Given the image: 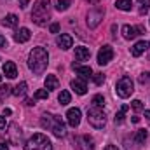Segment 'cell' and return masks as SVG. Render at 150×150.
Masks as SVG:
<instances>
[{
    "label": "cell",
    "instance_id": "25",
    "mask_svg": "<svg viewBox=\"0 0 150 150\" xmlns=\"http://www.w3.org/2000/svg\"><path fill=\"white\" fill-rule=\"evenodd\" d=\"M127 110H129V107H127V105H122V107H120V110L115 113V122H117V124L124 122V115H126Z\"/></svg>",
    "mask_w": 150,
    "mask_h": 150
},
{
    "label": "cell",
    "instance_id": "8",
    "mask_svg": "<svg viewBox=\"0 0 150 150\" xmlns=\"http://www.w3.org/2000/svg\"><path fill=\"white\" fill-rule=\"evenodd\" d=\"M103 16H105V9H101V7L91 9V11L87 12V26H89V28H96V26L101 23Z\"/></svg>",
    "mask_w": 150,
    "mask_h": 150
},
{
    "label": "cell",
    "instance_id": "47",
    "mask_svg": "<svg viewBox=\"0 0 150 150\" xmlns=\"http://www.w3.org/2000/svg\"><path fill=\"white\" fill-rule=\"evenodd\" d=\"M0 101H2V94H0Z\"/></svg>",
    "mask_w": 150,
    "mask_h": 150
},
{
    "label": "cell",
    "instance_id": "7",
    "mask_svg": "<svg viewBox=\"0 0 150 150\" xmlns=\"http://www.w3.org/2000/svg\"><path fill=\"white\" fill-rule=\"evenodd\" d=\"M75 150H94V142L89 134H79L72 138Z\"/></svg>",
    "mask_w": 150,
    "mask_h": 150
},
{
    "label": "cell",
    "instance_id": "45",
    "mask_svg": "<svg viewBox=\"0 0 150 150\" xmlns=\"http://www.w3.org/2000/svg\"><path fill=\"white\" fill-rule=\"evenodd\" d=\"M89 2H93V4H96V2H98V0H89Z\"/></svg>",
    "mask_w": 150,
    "mask_h": 150
},
{
    "label": "cell",
    "instance_id": "30",
    "mask_svg": "<svg viewBox=\"0 0 150 150\" xmlns=\"http://www.w3.org/2000/svg\"><path fill=\"white\" fill-rule=\"evenodd\" d=\"M47 96H49L47 89H38L37 93H35V100H47Z\"/></svg>",
    "mask_w": 150,
    "mask_h": 150
},
{
    "label": "cell",
    "instance_id": "43",
    "mask_svg": "<svg viewBox=\"0 0 150 150\" xmlns=\"http://www.w3.org/2000/svg\"><path fill=\"white\" fill-rule=\"evenodd\" d=\"M25 103H26V107H32V105H33V101H32V100H26Z\"/></svg>",
    "mask_w": 150,
    "mask_h": 150
},
{
    "label": "cell",
    "instance_id": "3",
    "mask_svg": "<svg viewBox=\"0 0 150 150\" xmlns=\"http://www.w3.org/2000/svg\"><path fill=\"white\" fill-rule=\"evenodd\" d=\"M49 19V0H37L32 11V21L38 26H44Z\"/></svg>",
    "mask_w": 150,
    "mask_h": 150
},
{
    "label": "cell",
    "instance_id": "6",
    "mask_svg": "<svg viewBox=\"0 0 150 150\" xmlns=\"http://www.w3.org/2000/svg\"><path fill=\"white\" fill-rule=\"evenodd\" d=\"M87 120L93 127L96 129H101L105 124H107V115L103 112V108H98V107H91L87 110Z\"/></svg>",
    "mask_w": 150,
    "mask_h": 150
},
{
    "label": "cell",
    "instance_id": "46",
    "mask_svg": "<svg viewBox=\"0 0 150 150\" xmlns=\"http://www.w3.org/2000/svg\"><path fill=\"white\" fill-rule=\"evenodd\" d=\"M0 82H2V75H0Z\"/></svg>",
    "mask_w": 150,
    "mask_h": 150
},
{
    "label": "cell",
    "instance_id": "42",
    "mask_svg": "<svg viewBox=\"0 0 150 150\" xmlns=\"http://www.w3.org/2000/svg\"><path fill=\"white\" fill-rule=\"evenodd\" d=\"M131 120H133V122H134V124H138V122H140V117H136V115H134V117H133V119H131Z\"/></svg>",
    "mask_w": 150,
    "mask_h": 150
},
{
    "label": "cell",
    "instance_id": "32",
    "mask_svg": "<svg viewBox=\"0 0 150 150\" xmlns=\"http://www.w3.org/2000/svg\"><path fill=\"white\" fill-rule=\"evenodd\" d=\"M93 80H94V84H96V86H101V84L105 82V75H103V74H94V75H93Z\"/></svg>",
    "mask_w": 150,
    "mask_h": 150
},
{
    "label": "cell",
    "instance_id": "29",
    "mask_svg": "<svg viewBox=\"0 0 150 150\" xmlns=\"http://www.w3.org/2000/svg\"><path fill=\"white\" fill-rule=\"evenodd\" d=\"M138 82L142 84V86H150V72H145V74H142L138 77Z\"/></svg>",
    "mask_w": 150,
    "mask_h": 150
},
{
    "label": "cell",
    "instance_id": "28",
    "mask_svg": "<svg viewBox=\"0 0 150 150\" xmlns=\"http://www.w3.org/2000/svg\"><path fill=\"white\" fill-rule=\"evenodd\" d=\"M72 5V0H58L56 2V9L58 11H67Z\"/></svg>",
    "mask_w": 150,
    "mask_h": 150
},
{
    "label": "cell",
    "instance_id": "19",
    "mask_svg": "<svg viewBox=\"0 0 150 150\" xmlns=\"http://www.w3.org/2000/svg\"><path fill=\"white\" fill-rule=\"evenodd\" d=\"M4 74L7 75L9 79H16V75H18L16 65H14L12 61H5V63H4Z\"/></svg>",
    "mask_w": 150,
    "mask_h": 150
},
{
    "label": "cell",
    "instance_id": "23",
    "mask_svg": "<svg viewBox=\"0 0 150 150\" xmlns=\"http://www.w3.org/2000/svg\"><path fill=\"white\" fill-rule=\"evenodd\" d=\"M26 87H28V86H26V82H19V84L14 87L12 94H14V96H18V98H21V96H25V94H26Z\"/></svg>",
    "mask_w": 150,
    "mask_h": 150
},
{
    "label": "cell",
    "instance_id": "1",
    "mask_svg": "<svg viewBox=\"0 0 150 150\" xmlns=\"http://www.w3.org/2000/svg\"><path fill=\"white\" fill-rule=\"evenodd\" d=\"M49 65V54L44 47H33L30 56H28V67L33 74H44Z\"/></svg>",
    "mask_w": 150,
    "mask_h": 150
},
{
    "label": "cell",
    "instance_id": "37",
    "mask_svg": "<svg viewBox=\"0 0 150 150\" xmlns=\"http://www.w3.org/2000/svg\"><path fill=\"white\" fill-rule=\"evenodd\" d=\"M5 126H7L5 119H4V117H0V129H5Z\"/></svg>",
    "mask_w": 150,
    "mask_h": 150
},
{
    "label": "cell",
    "instance_id": "40",
    "mask_svg": "<svg viewBox=\"0 0 150 150\" xmlns=\"http://www.w3.org/2000/svg\"><path fill=\"white\" fill-rule=\"evenodd\" d=\"M11 113H12L11 108H5V110H4V115H11Z\"/></svg>",
    "mask_w": 150,
    "mask_h": 150
},
{
    "label": "cell",
    "instance_id": "20",
    "mask_svg": "<svg viewBox=\"0 0 150 150\" xmlns=\"http://www.w3.org/2000/svg\"><path fill=\"white\" fill-rule=\"evenodd\" d=\"M18 23H19V19H18V16H16V14H7V16L2 19V25H4V26H7V28H16V26H18Z\"/></svg>",
    "mask_w": 150,
    "mask_h": 150
},
{
    "label": "cell",
    "instance_id": "33",
    "mask_svg": "<svg viewBox=\"0 0 150 150\" xmlns=\"http://www.w3.org/2000/svg\"><path fill=\"white\" fill-rule=\"evenodd\" d=\"M138 2L142 4V11H140V12H142V14H145V12L150 9V0H138Z\"/></svg>",
    "mask_w": 150,
    "mask_h": 150
},
{
    "label": "cell",
    "instance_id": "41",
    "mask_svg": "<svg viewBox=\"0 0 150 150\" xmlns=\"http://www.w3.org/2000/svg\"><path fill=\"white\" fill-rule=\"evenodd\" d=\"M0 150H9V147L5 143H0Z\"/></svg>",
    "mask_w": 150,
    "mask_h": 150
},
{
    "label": "cell",
    "instance_id": "12",
    "mask_svg": "<svg viewBox=\"0 0 150 150\" xmlns=\"http://www.w3.org/2000/svg\"><path fill=\"white\" fill-rule=\"evenodd\" d=\"M9 136H11V142L14 143V145H19L21 143V138H23V133H21V129L18 127V124H11L9 126Z\"/></svg>",
    "mask_w": 150,
    "mask_h": 150
},
{
    "label": "cell",
    "instance_id": "5",
    "mask_svg": "<svg viewBox=\"0 0 150 150\" xmlns=\"http://www.w3.org/2000/svg\"><path fill=\"white\" fill-rule=\"evenodd\" d=\"M115 91H117V96L119 98H129L133 93H134V84H133V79L129 75H124L117 80V86H115Z\"/></svg>",
    "mask_w": 150,
    "mask_h": 150
},
{
    "label": "cell",
    "instance_id": "9",
    "mask_svg": "<svg viewBox=\"0 0 150 150\" xmlns=\"http://www.w3.org/2000/svg\"><path fill=\"white\" fill-rule=\"evenodd\" d=\"M120 32H122V37L124 38L131 40V38H136L138 35H142L145 32V28L143 26H129V25H124Z\"/></svg>",
    "mask_w": 150,
    "mask_h": 150
},
{
    "label": "cell",
    "instance_id": "17",
    "mask_svg": "<svg viewBox=\"0 0 150 150\" xmlns=\"http://www.w3.org/2000/svg\"><path fill=\"white\" fill-rule=\"evenodd\" d=\"M89 58H91L89 47H84V45L75 47V59H77V61H86V59H89Z\"/></svg>",
    "mask_w": 150,
    "mask_h": 150
},
{
    "label": "cell",
    "instance_id": "4",
    "mask_svg": "<svg viewBox=\"0 0 150 150\" xmlns=\"http://www.w3.org/2000/svg\"><path fill=\"white\" fill-rule=\"evenodd\" d=\"M25 150H52V143L45 134L37 133L25 143Z\"/></svg>",
    "mask_w": 150,
    "mask_h": 150
},
{
    "label": "cell",
    "instance_id": "15",
    "mask_svg": "<svg viewBox=\"0 0 150 150\" xmlns=\"http://www.w3.org/2000/svg\"><path fill=\"white\" fill-rule=\"evenodd\" d=\"M70 86H72V89H74L75 93H77V94H80V96L87 93V84H86V80H84V79H75V80H72V84H70Z\"/></svg>",
    "mask_w": 150,
    "mask_h": 150
},
{
    "label": "cell",
    "instance_id": "34",
    "mask_svg": "<svg viewBox=\"0 0 150 150\" xmlns=\"http://www.w3.org/2000/svg\"><path fill=\"white\" fill-rule=\"evenodd\" d=\"M0 94H2V96L11 94V86H7V84H5V86H2V87H0Z\"/></svg>",
    "mask_w": 150,
    "mask_h": 150
},
{
    "label": "cell",
    "instance_id": "21",
    "mask_svg": "<svg viewBox=\"0 0 150 150\" xmlns=\"http://www.w3.org/2000/svg\"><path fill=\"white\" fill-rule=\"evenodd\" d=\"M58 86H59V80L56 79V75H47V77H45V89H47V91L58 89Z\"/></svg>",
    "mask_w": 150,
    "mask_h": 150
},
{
    "label": "cell",
    "instance_id": "27",
    "mask_svg": "<svg viewBox=\"0 0 150 150\" xmlns=\"http://www.w3.org/2000/svg\"><path fill=\"white\" fill-rule=\"evenodd\" d=\"M93 107H98V108H103L105 107V98L101 94H96L93 98Z\"/></svg>",
    "mask_w": 150,
    "mask_h": 150
},
{
    "label": "cell",
    "instance_id": "16",
    "mask_svg": "<svg viewBox=\"0 0 150 150\" xmlns=\"http://www.w3.org/2000/svg\"><path fill=\"white\" fill-rule=\"evenodd\" d=\"M72 67H74L75 72L80 75V79H84V80H87V79L93 77V70H91V67H82V65H79V63H74Z\"/></svg>",
    "mask_w": 150,
    "mask_h": 150
},
{
    "label": "cell",
    "instance_id": "44",
    "mask_svg": "<svg viewBox=\"0 0 150 150\" xmlns=\"http://www.w3.org/2000/svg\"><path fill=\"white\" fill-rule=\"evenodd\" d=\"M145 117H147V119L150 120V110H145Z\"/></svg>",
    "mask_w": 150,
    "mask_h": 150
},
{
    "label": "cell",
    "instance_id": "13",
    "mask_svg": "<svg viewBox=\"0 0 150 150\" xmlns=\"http://www.w3.org/2000/svg\"><path fill=\"white\" fill-rule=\"evenodd\" d=\"M56 44H58L63 51H67V49H70V47L74 45V38L70 37L68 33H61L59 37L56 38Z\"/></svg>",
    "mask_w": 150,
    "mask_h": 150
},
{
    "label": "cell",
    "instance_id": "18",
    "mask_svg": "<svg viewBox=\"0 0 150 150\" xmlns=\"http://www.w3.org/2000/svg\"><path fill=\"white\" fill-rule=\"evenodd\" d=\"M30 37H32V33H30V30H28V28H19V30L14 33V40H16V42H19V44L28 42Z\"/></svg>",
    "mask_w": 150,
    "mask_h": 150
},
{
    "label": "cell",
    "instance_id": "38",
    "mask_svg": "<svg viewBox=\"0 0 150 150\" xmlns=\"http://www.w3.org/2000/svg\"><path fill=\"white\" fill-rule=\"evenodd\" d=\"M105 150H119V149H117L115 145H107V147H105Z\"/></svg>",
    "mask_w": 150,
    "mask_h": 150
},
{
    "label": "cell",
    "instance_id": "2",
    "mask_svg": "<svg viewBox=\"0 0 150 150\" xmlns=\"http://www.w3.org/2000/svg\"><path fill=\"white\" fill-rule=\"evenodd\" d=\"M40 126H42L44 129L52 131V134H54L56 138H63V136H67V127H65V122L61 120L59 115L44 113L42 119H40Z\"/></svg>",
    "mask_w": 150,
    "mask_h": 150
},
{
    "label": "cell",
    "instance_id": "39",
    "mask_svg": "<svg viewBox=\"0 0 150 150\" xmlns=\"http://www.w3.org/2000/svg\"><path fill=\"white\" fill-rule=\"evenodd\" d=\"M19 5H21V7H26V5H28V0H19Z\"/></svg>",
    "mask_w": 150,
    "mask_h": 150
},
{
    "label": "cell",
    "instance_id": "11",
    "mask_svg": "<svg viewBox=\"0 0 150 150\" xmlns=\"http://www.w3.org/2000/svg\"><path fill=\"white\" fill-rule=\"evenodd\" d=\"M67 122H68V126L77 127L80 124V110L79 108H70L67 112Z\"/></svg>",
    "mask_w": 150,
    "mask_h": 150
},
{
    "label": "cell",
    "instance_id": "26",
    "mask_svg": "<svg viewBox=\"0 0 150 150\" xmlns=\"http://www.w3.org/2000/svg\"><path fill=\"white\" fill-rule=\"evenodd\" d=\"M58 101H59L61 105H68V103H70V93H68V91H61L59 96H58Z\"/></svg>",
    "mask_w": 150,
    "mask_h": 150
},
{
    "label": "cell",
    "instance_id": "24",
    "mask_svg": "<svg viewBox=\"0 0 150 150\" xmlns=\"http://www.w3.org/2000/svg\"><path fill=\"white\" fill-rule=\"evenodd\" d=\"M115 7L120 9V11H131L133 4H131V0H117L115 2Z\"/></svg>",
    "mask_w": 150,
    "mask_h": 150
},
{
    "label": "cell",
    "instance_id": "14",
    "mask_svg": "<svg viewBox=\"0 0 150 150\" xmlns=\"http://www.w3.org/2000/svg\"><path fill=\"white\" fill-rule=\"evenodd\" d=\"M150 47V42H145V40H140V42H136L134 45H133V49H131V54L134 56V58H138V56H142L147 49Z\"/></svg>",
    "mask_w": 150,
    "mask_h": 150
},
{
    "label": "cell",
    "instance_id": "10",
    "mask_svg": "<svg viewBox=\"0 0 150 150\" xmlns=\"http://www.w3.org/2000/svg\"><path fill=\"white\" fill-rule=\"evenodd\" d=\"M112 58H113L112 45H103V47H100V51H98V63H100V65H107L108 61H112Z\"/></svg>",
    "mask_w": 150,
    "mask_h": 150
},
{
    "label": "cell",
    "instance_id": "35",
    "mask_svg": "<svg viewBox=\"0 0 150 150\" xmlns=\"http://www.w3.org/2000/svg\"><path fill=\"white\" fill-rule=\"evenodd\" d=\"M49 30H51V33H58V32H59V25H58V23H52Z\"/></svg>",
    "mask_w": 150,
    "mask_h": 150
},
{
    "label": "cell",
    "instance_id": "31",
    "mask_svg": "<svg viewBox=\"0 0 150 150\" xmlns=\"http://www.w3.org/2000/svg\"><path fill=\"white\" fill-rule=\"evenodd\" d=\"M131 107H133L134 112H142V110H143V103H142L140 100H133V101H131Z\"/></svg>",
    "mask_w": 150,
    "mask_h": 150
},
{
    "label": "cell",
    "instance_id": "22",
    "mask_svg": "<svg viewBox=\"0 0 150 150\" xmlns=\"http://www.w3.org/2000/svg\"><path fill=\"white\" fill-rule=\"evenodd\" d=\"M133 138H134V142H136L138 145H142V143H145V140L149 138V131H147V129H138Z\"/></svg>",
    "mask_w": 150,
    "mask_h": 150
},
{
    "label": "cell",
    "instance_id": "36",
    "mask_svg": "<svg viewBox=\"0 0 150 150\" xmlns=\"http://www.w3.org/2000/svg\"><path fill=\"white\" fill-rule=\"evenodd\" d=\"M0 47H4V49L7 47V38L2 37V35H0Z\"/></svg>",
    "mask_w": 150,
    "mask_h": 150
}]
</instances>
